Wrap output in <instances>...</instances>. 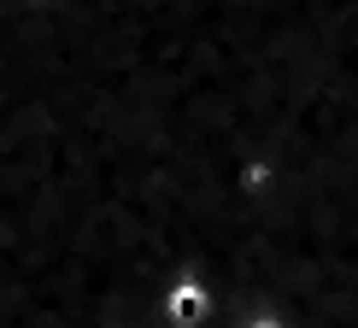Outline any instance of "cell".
Here are the masks:
<instances>
[{
    "label": "cell",
    "mask_w": 358,
    "mask_h": 328,
    "mask_svg": "<svg viewBox=\"0 0 358 328\" xmlns=\"http://www.w3.org/2000/svg\"><path fill=\"white\" fill-rule=\"evenodd\" d=\"M200 311H206V299H200V293H194V288H182V293H176V317H200Z\"/></svg>",
    "instance_id": "1"
}]
</instances>
